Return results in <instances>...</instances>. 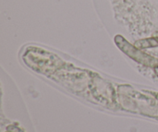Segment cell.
<instances>
[{"label": "cell", "mask_w": 158, "mask_h": 132, "mask_svg": "<svg viewBox=\"0 0 158 132\" xmlns=\"http://www.w3.org/2000/svg\"><path fill=\"white\" fill-rule=\"evenodd\" d=\"M8 130H9L10 132H23L22 130H20L19 128H16L15 126H9L8 128Z\"/></svg>", "instance_id": "cell-1"}, {"label": "cell", "mask_w": 158, "mask_h": 132, "mask_svg": "<svg viewBox=\"0 0 158 132\" xmlns=\"http://www.w3.org/2000/svg\"><path fill=\"white\" fill-rule=\"evenodd\" d=\"M156 71H157V76H158V68H157V69H156Z\"/></svg>", "instance_id": "cell-2"}]
</instances>
